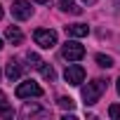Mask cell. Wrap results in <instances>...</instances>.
I'll return each mask as SVG.
<instances>
[{
	"instance_id": "cell-7",
	"label": "cell",
	"mask_w": 120,
	"mask_h": 120,
	"mask_svg": "<svg viewBox=\"0 0 120 120\" xmlns=\"http://www.w3.org/2000/svg\"><path fill=\"white\" fill-rule=\"evenodd\" d=\"M5 75H7L12 82H17V80L24 75V64L19 61V59H10V61H7V68H5Z\"/></svg>"
},
{
	"instance_id": "cell-5",
	"label": "cell",
	"mask_w": 120,
	"mask_h": 120,
	"mask_svg": "<svg viewBox=\"0 0 120 120\" xmlns=\"http://www.w3.org/2000/svg\"><path fill=\"white\" fill-rule=\"evenodd\" d=\"M31 14H33V7H31L28 0H14L12 3V17L14 19L26 21V19H31Z\"/></svg>"
},
{
	"instance_id": "cell-21",
	"label": "cell",
	"mask_w": 120,
	"mask_h": 120,
	"mask_svg": "<svg viewBox=\"0 0 120 120\" xmlns=\"http://www.w3.org/2000/svg\"><path fill=\"white\" fill-rule=\"evenodd\" d=\"M0 19H3V7H0Z\"/></svg>"
},
{
	"instance_id": "cell-22",
	"label": "cell",
	"mask_w": 120,
	"mask_h": 120,
	"mask_svg": "<svg viewBox=\"0 0 120 120\" xmlns=\"http://www.w3.org/2000/svg\"><path fill=\"white\" fill-rule=\"evenodd\" d=\"M0 49H3V40H0Z\"/></svg>"
},
{
	"instance_id": "cell-18",
	"label": "cell",
	"mask_w": 120,
	"mask_h": 120,
	"mask_svg": "<svg viewBox=\"0 0 120 120\" xmlns=\"http://www.w3.org/2000/svg\"><path fill=\"white\" fill-rule=\"evenodd\" d=\"M115 87H118V94H120V78H118V82H115Z\"/></svg>"
},
{
	"instance_id": "cell-1",
	"label": "cell",
	"mask_w": 120,
	"mask_h": 120,
	"mask_svg": "<svg viewBox=\"0 0 120 120\" xmlns=\"http://www.w3.org/2000/svg\"><path fill=\"white\" fill-rule=\"evenodd\" d=\"M106 87H108V80H104V78H97V80L87 82V85L82 87V99H85V106H94V104L101 99V94L106 92Z\"/></svg>"
},
{
	"instance_id": "cell-20",
	"label": "cell",
	"mask_w": 120,
	"mask_h": 120,
	"mask_svg": "<svg viewBox=\"0 0 120 120\" xmlns=\"http://www.w3.org/2000/svg\"><path fill=\"white\" fill-rule=\"evenodd\" d=\"M82 3H94V0H82Z\"/></svg>"
},
{
	"instance_id": "cell-14",
	"label": "cell",
	"mask_w": 120,
	"mask_h": 120,
	"mask_svg": "<svg viewBox=\"0 0 120 120\" xmlns=\"http://www.w3.org/2000/svg\"><path fill=\"white\" fill-rule=\"evenodd\" d=\"M97 64H99L101 68H111V66H113V59L106 56V54H97Z\"/></svg>"
},
{
	"instance_id": "cell-13",
	"label": "cell",
	"mask_w": 120,
	"mask_h": 120,
	"mask_svg": "<svg viewBox=\"0 0 120 120\" xmlns=\"http://www.w3.org/2000/svg\"><path fill=\"white\" fill-rule=\"evenodd\" d=\"M40 73H42V78H45V80H54V78H56L54 68H52V66H47V64H42V66H40Z\"/></svg>"
},
{
	"instance_id": "cell-11",
	"label": "cell",
	"mask_w": 120,
	"mask_h": 120,
	"mask_svg": "<svg viewBox=\"0 0 120 120\" xmlns=\"http://www.w3.org/2000/svg\"><path fill=\"white\" fill-rule=\"evenodd\" d=\"M59 5H61L64 12H71V14H80L82 12V7H78L73 0H59Z\"/></svg>"
},
{
	"instance_id": "cell-6",
	"label": "cell",
	"mask_w": 120,
	"mask_h": 120,
	"mask_svg": "<svg viewBox=\"0 0 120 120\" xmlns=\"http://www.w3.org/2000/svg\"><path fill=\"white\" fill-rule=\"evenodd\" d=\"M64 78H66V82H68V85H75V87H78V85L85 80V68H82V66H78V64H73V66H68V68H66Z\"/></svg>"
},
{
	"instance_id": "cell-19",
	"label": "cell",
	"mask_w": 120,
	"mask_h": 120,
	"mask_svg": "<svg viewBox=\"0 0 120 120\" xmlns=\"http://www.w3.org/2000/svg\"><path fill=\"white\" fill-rule=\"evenodd\" d=\"M35 3H49V0H35Z\"/></svg>"
},
{
	"instance_id": "cell-16",
	"label": "cell",
	"mask_w": 120,
	"mask_h": 120,
	"mask_svg": "<svg viewBox=\"0 0 120 120\" xmlns=\"http://www.w3.org/2000/svg\"><path fill=\"white\" fill-rule=\"evenodd\" d=\"M56 104L61 106V108H68V111L73 108V99H71V97H59V101H56Z\"/></svg>"
},
{
	"instance_id": "cell-4",
	"label": "cell",
	"mask_w": 120,
	"mask_h": 120,
	"mask_svg": "<svg viewBox=\"0 0 120 120\" xmlns=\"http://www.w3.org/2000/svg\"><path fill=\"white\" fill-rule=\"evenodd\" d=\"M17 97L19 99H31V97H42V87L33 80H26L17 87Z\"/></svg>"
},
{
	"instance_id": "cell-12",
	"label": "cell",
	"mask_w": 120,
	"mask_h": 120,
	"mask_svg": "<svg viewBox=\"0 0 120 120\" xmlns=\"http://www.w3.org/2000/svg\"><path fill=\"white\" fill-rule=\"evenodd\" d=\"M38 113H45V111L38 108V106H31V104H26V106L21 108V115H24V118H31V115H38Z\"/></svg>"
},
{
	"instance_id": "cell-15",
	"label": "cell",
	"mask_w": 120,
	"mask_h": 120,
	"mask_svg": "<svg viewBox=\"0 0 120 120\" xmlns=\"http://www.w3.org/2000/svg\"><path fill=\"white\" fill-rule=\"evenodd\" d=\"M26 59L31 61V66H33V68H38V71H40V66L45 64V61H42V59H40V56H38L35 52H28V56H26Z\"/></svg>"
},
{
	"instance_id": "cell-9",
	"label": "cell",
	"mask_w": 120,
	"mask_h": 120,
	"mask_svg": "<svg viewBox=\"0 0 120 120\" xmlns=\"http://www.w3.org/2000/svg\"><path fill=\"white\" fill-rule=\"evenodd\" d=\"M5 38H7L12 45H21V40H24V33L19 31V26H7V31H5Z\"/></svg>"
},
{
	"instance_id": "cell-2",
	"label": "cell",
	"mask_w": 120,
	"mask_h": 120,
	"mask_svg": "<svg viewBox=\"0 0 120 120\" xmlns=\"http://www.w3.org/2000/svg\"><path fill=\"white\" fill-rule=\"evenodd\" d=\"M61 56L66 61H80L85 56V47L78 42V40H66L64 47H61Z\"/></svg>"
},
{
	"instance_id": "cell-3",
	"label": "cell",
	"mask_w": 120,
	"mask_h": 120,
	"mask_svg": "<svg viewBox=\"0 0 120 120\" xmlns=\"http://www.w3.org/2000/svg\"><path fill=\"white\" fill-rule=\"evenodd\" d=\"M33 40H35V45H40L42 49H52V47L56 45V33H54L52 28H38V31L33 33Z\"/></svg>"
},
{
	"instance_id": "cell-10",
	"label": "cell",
	"mask_w": 120,
	"mask_h": 120,
	"mask_svg": "<svg viewBox=\"0 0 120 120\" xmlns=\"http://www.w3.org/2000/svg\"><path fill=\"white\" fill-rule=\"evenodd\" d=\"M0 113H3V118H12L14 115V111L7 106V97H5L3 90H0Z\"/></svg>"
},
{
	"instance_id": "cell-17",
	"label": "cell",
	"mask_w": 120,
	"mask_h": 120,
	"mask_svg": "<svg viewBox=\"0 0 120 120\" xmlns=\"http://www.w3.org/2000/svg\"><path fill=\"white\" fill-rule=\"evenodd\" d=\"M108 115H111L113 120H120V104H113V106H108Z\"/></svg>"
},
{
	"instance_id": "cell-8",
	"label": "cell",
	"mask_w": 120,
	"mask_h": 120,
	"mask_svg": "<svg viewBox=\"0 0 120 120\" xmlns=\"http://www.w3.org/2000/svg\"><path fill=\"white\" fill-rule=\"evenodd\" d=\"M66 33H68L71 38H85V35L90 33V28H87L85 24H68V26H66Z\"/></svg>"
},
{
	"instance_id": "cell-23",
	"label": "cell",
	"mask_w": 120,
	"mask_h": 120,
	"mask_svg": "<svg viewBox=\"0 0 120 120\" xmlns=\"http://www.w3.org/2000/svg\"><path fill=\"white\" fill-rule=\"evenodd\" d=\"M0 75H3V71H0Z\"/></svg>"
}]
</instances>
